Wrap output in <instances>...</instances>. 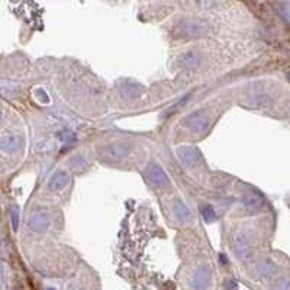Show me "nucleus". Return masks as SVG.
Segmentation results:
<instances>
[{
  "label": "nucleus",
  "mask_w": 290,
  "mask_h": 290,
  "mask_svg": "<svg viewBox=\"0 0 290 290\" xmlns=\"http://www.w3.org/2000/svg\"><path fill=\"white\" fill-rule=\"evenodd\" d=\"M242 205L247 211L250 212H256L258 209L263 208L264 205V197L260 193H256V192H251V193L245 194L242 197Z\"/></svg>",
  "instance_id": "9b49d317"
},
{
  "label": "nucleus",
  "mask_w": 290,
  "mask_h": 290,
  "mask_svg": "<svg viewBox=\"0 0 290 290\" xmlns=\"http://www.w3.org/2000/svg\"><path fill=\"white\" fill-rule=\"evenodd\" d=\"M47 290H55V289H54V288H48V289H47Z\"/></svg>",
  "instance_id": "412c9836"
},
{
  "label": "nucleus",
  "mask_w": 290,
  "mask_h": 290,
  "mask_svg": "<svg viewBox=\"0 0 290 290\" xmlns=\"http://www.w3.org/2000/svg\"><path fill=\"white\" fill-rule=\"evenodd\" d=\"M10 221H12V228L16 232L19 229V222H21V209L16 203L10 206Z\"/></svg>",
  "instance_id": "2eb2a0df"
},
{
  "label": "nucleus",
  "mask_w": 290,
  "mask_h": 290,
  "mask_svg": "<svg viewBox=\"0 0 290 290\" xmlns=\"http://www.w3.org/2000/svg\"><path fill=\"white\" fill-rule=\"evenodd\" d=\"M234 251H235L237 258H238L239 261H242V263L251 261L253 257H254L253 244H251V241H250L245 235H238V237L234 239Z\"/></svg>",
  "instance_id": "20e7f679"
},
{
  "label": "nucleus",
  "mask_w": 290,
  "mask_h": 290,
  "mask_svg": "<svg viewBox=\"0 0 290 290\" xmlns=\"http://www.w3.org/2000/svg\"><path fill=\"white\" fill-rule=\"evenodd\" d=\"M22 147V138L16 133H4L0 138V148L3 153H15Z\"/></svg>",
  "instance_id": "1a4fd4ad"
},
{
  "label": "nucleus",
  "mask_w": 290,
  "mask_h": 290,
  "mask_svg": "<svg viewBox=\"0 0 290 290\" xmlns=\"http://www.w3.org/2000/svg\"><path fill=\"white\" fill-rule=\"evenodd\" d=\"M177 64L183 68H196L200 64V55H199V53L187 51L177 58Z\"/></svg>",
  "instance_id": "f8f14e48"
},
{
  "label": "nucleus",
  "mask_w": 290,
  "mask_h": 290,
  "mask_svg": "<svg viewBox=\"0 0 290 290\" xmlns=\"http://www.w3.org/2000/svg\"><path fill=\"white\" fill-rule=\"evenodd\" d=\"M122 90L127 93V96L132 97V99L139 96V93H141V87L133 81H125V86L122 87Z\"/></svg>",
  "instance_id": "dca6fc26"
},
{
  "label": "nucleus",
  "mask_w": 290,
  "mask_h": 290,
  "mask_svg": "<svg viewBox=\"0 0 290 290\" xmlns=\"http://www.w3.org/2000/svg\"><path fill=\"white\" fill-rule=\"evenodd\" d=\"M148 177H150L151 183L154 186H157V187L164 189V187H167L170 185V179H168L167 173L162 170L161 165H158L157 162L150 164V167H148Z\"/></svg>",
  "instance_id": "0eeeda50"
},
{
  "label": "nucleus",
  "mask_w": 290,
  "mask_h": 290,
  "mask_svg": "<svg viewBox=\"0 0 290 290\" xmlns=\"http://www.w3.org/2000/svg\"><path fill=\"white\" fill-rule=\"evenodd\" d=\"M179 157L182 158V161L185 162L187 167H196L200 161V154L199 151L193 147H183L179 150Z\"/></svg>",
  "instance_id": "9d476101"
},
{
  "label": "nucleus",
  "mask_w": 290,
  "mask_h": 290,
  "mask_svg": "<svg viewBox=\"0 0 290 290\" xmlns=\"http://www.w3.org/2000/svg\"><path fill=\"white\" fill-rule=\"evenodd\" d=\"M51 225H53V216L47 209H36L31 213L28 219V226L31 228V231L38 234L45 232L47 229H50Z\"/></svg>",
  "instance_id": "7ed1b4c3"
},
{
  "label": "nucleus",
  "mask_w": 290,
  "mask_h": 290,
  "mask_svg": "<svg viewBox=\"0 0 290 290\" xmlns=\"http://www.w3.org/2000/svg\"><path fill=\"white\" fill-rule=\"evenodd\" d=\"M68 183H70V174L65 170H60V171H55L51 176L47 189L53 193H58V192L64 190L65 187L68 186Z\"/></svg>",
  "instance_id": "6e6552de"
},
{
  "label": "nucleus",
  "mask_w": 290,
  "mask_h": 290,
  "mask_svg": "<svg viewBox=\"0 0 290 290\" xmlns=\"http://www.w3.org/2000/svg\"><path fill=\"white\" fill-rule=\"evenodd\" d=\"M174 213H176V216L180 219V221H189L190 218H192V212H190V209L186 206V203L183 202V200H180V199H177L176 202H174Z\"/></svg>",
  "instance_id": "4468645a"
},
{
  "label": "nucleus",
  "mask_w": 290,
  "mask_h": 290,
  "mask_svg": "<svg viewBox=\"0 0 290 290\" xmlns=\"http://www.w3.org/2000/svg\"><path fill=\"white\" fill-rule=\"evenodd\" d=\"M274 290H290L289 279H279L274 285Z\"/></svg>",
  "instance_id": "a211bd4d"
},
{
  "label": "nucleus",
  "mask_w": 290,
  "mask_h": 290,
  "mask_svg": "<svg viewBox=\"0 0 290 290\" xmlns=\"http://www.w3.org/2000/svg\"><path fill=\"white\" fill-rule=\"evenodd\" d=\"M200 213H202V216H203V221L208 222V224H212V222L216 221V213H215L213 208L209 206V205H208V206H203L202 211H200Z\"/></svg>",
  "instance_id": "f3484780"
},
{
  "label": "nucleus",
  "mask_w": 290,
  "mask_h": 290,
  "mask_svg": "<svg viewBox=\"0 0 290 290\" xmlns=\"http://www.w3.org/2000/svg\"><path fill=\"white\" fill-rule=\"evenodd\" d=\"M238 289V285H237V282H234V280H229L228 282V290H237Z\"/></svg>",
  "instance_id": "aec40b11"
},
{
  "label": "nucleus",
  "mask_w": 290,
  "mask_h": 290,
  "mask_svg": "<svg viewBox=\"0 0 290 290\" xmlns=\"http://www.w3.org/2000/svg\"><path fill=\"white\" fill-rule=\"evenodd\" d=\"M185 125L194 133H202L209 127V118L203 110H194L185 119Z\"/></svg>",
  "instance_id": "39448f33"
},
{
  "label": "nucleus",
  "mask_w": 290,
  "mask_h": 290,
  "mask_svg": "<svg viewBox=\"0 0 290 290\" xmlns=\"http://www.w3.org/2000/svg\"><path fill=\"white\" fill-rule=\"evenodd\" d=\"M177 29H179V33H182L185 36H202L208 31V26L200 21L186 19L179 24Z\"/></svg>",
  "instance_id": "423d86ee"
},
{
  "label": "nucleus",
  "mask_w": 290,
  "mask_h": 290,
  "mask_svg": "<svg viewBox=\"0 0 290 290\" xmlns=\"http://www.w3.org/2000/svg\"><path fill=\"white\" fill-rule=\"evenodd\" d=\"M35 95H36V97H38V100H41V102H44V103L50 100V96H48V95H47V93H45L42 89L36 90V93H35Z\"/></svg>",
  "instance_id": "6ab92c4d"
},
{
  "label": "nucleus",
  "mask_w": 290,
  "mask_h": 290,
  "mask_svg": "<svg viewBox=\"0 0 290 290\" xmlns=\"http://www.w3.org/2000/svg\"><path fill=\"white\" fill-rule=\"evenodd\" d=\"M256 270H257V274L260 277L267 279V277H271V276L276 274L277 265H276L271 260H263V261L258 263Z\"/></svg>",
  "instance_id": "ddd939ff"
},
{
  "label": "nucleus",
  "mask_w": 290,
  "mask_h": 290,
  "mask_svg": "<svg viewBox=\"0 0 290 290\" xmlns=\"http://www.w3.org/2000/svg\"><path fill=\"white\" fill-rule=\"evenodd\" d=\"M131 151L129 144L124 141L112 142L109 145H105L99 150V157L105 161H118L125 158Z\"/></svg>",
  "instance_id": "f257e3e1"
},
{
  "label": "nucleus",
  "mask_w": 290,
  "mask_h": 290,
  "mask_svg": "<svg viewBox=\"0 0 290 290\" xmlns=\"http://www.w3.org/2000/svg\"><path fill=\"white\" fill-rule=\"evenodd\" d=\"M189 285L192 290H208L212 286V270L209 265H199L190 276Z\"/></svg>",
  "instance_id": "f03ea898"
}]
</instances>
